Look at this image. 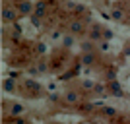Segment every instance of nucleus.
<instances>
[{
    "label": "nucleus",
    "mask_w": 130,
    "mask_h": 124,
    "mask_svg": "<svg viewBox=\"0 0 130 124\" xmlns=\"http://www.w3.org/2000/svg\"><path fill=\"white\" fill-rule=\"evenodd\" d=\"M103 31H105V27L97 25V23H91L89 25V29H87V39H91L93 43H101L103 41Z\"/></svg>",
    "instance_id": "nucleus-1"
},
{
    "label": "nucleus",
    "mask_w": 130,
    "mask_h": 124,
    "mask_svg": "<svg viewBox=\"0 0 130 124\" xmlns=\"http://www.w3.org/2000/svg\"><path fill=\"white\" fill-rule=\"evenodd\" d=\"M18 16H20V14H18V8H14V6L6 4L4 8H2V22H4L6 25H8V23H14Z\"/></svg>",
    "instance_id": "nucleus-2"
},
{
    "label": "nucleus",
    "mask_w": 130,
    "mask_h": 124,
    "mask_svg": "<svg viewBox=\"0 0 130 124\" xmlns=\"http://www.w3.org/2000/svg\"><path fill=\"white\" fill-rule=\"evenodd\" d=\"M33 12H35V4L29 2V0H20L18 2V14L20 16H33Z\"/></svg>",
    "instance_id": "nucleus-3"
},
{
    "label": "nucleus",
    "mask_w": 130,
    "mask_h": 124,
    "mask_svg": "<svg viewBox=\"0 0 130 124\" xmlns=\"http://www.w3.org/2000/svg\"><path fill=\"white\" fill-rule=\"evenodd\" d=\"M4 107H8V114H10L12 118H18V116H22L25 113V107H23L22 103H4Z\"/></svg>",
    "instance_id": "nucleus-4"
},
{
    "label": "nucleus",
    "mask_w": 130,
    "mask_h": 124,
    "mask_svg": "<svg viewBox=\"0 0 130 124\" xmlns=\"http://www.w3.org/2000/svg\"><path fill=\"white\" fill-rule=\"evenodd\" d=\"M84 31H87L86 29V23L82 22V20H72L70 23H68V33H72V35H82Z\"/></svg>",
    "instance_id": "nucleus-5"
},
{
    "label": "nucleus",
    "mask_w": 130,
    "mask_h": 124,
    "mask_svg": "<svg viewBox=\"0 0 130 124\" xmlns=\"http://www.w3.org/2000/svg\"><path fill=\"white\" fill-rule=\"evenodd\" d=\"M62 101L68 103V105H78L80 103V93L74 91V89H68V91L62 93Z\"/></svg>",
    "instance_id": "nucleus-6"
},
{
    "label": "nucleus",
    "mask_w": 130,
    "mask_h": 124,
    "mask_svg": "<svg viewBox=\"0 0 130 124\" xmlns=\"http://www.w3.org/2000/svg\"><path fill=\"white\" fill-rule=\"evenodd\" d=\"M95 60H97V52H95V50H93V52H82L80 54L82 66H91Z\"/></svg>",
    "instance_id": "nucleus-7"
},
{
    "label": "nucleus",
    "mask_w": 130,
    "mask_h": 124,
    "mask_svg": "<svg viewBox=\"0 0 130 124\" xmlns=\"http://www.w3.org/2000/svg\"><path fill=\"white\" fill-rule=\"evenodd\" d=\"M47 12H49V8H47V2H43V0H39V2H35V12H33V16H37L43 20L45 16H47Z\"/></svg>",
    "instance_id": "nucleus-8"
},
{
    "label": "nucleus",
    "mask_w": 130,
    "mask_h": 124,
    "mask_svg": "<svg viewBox=\"0 0 130 124\" xmlns=\"http://www.w3.org/2000/svg\"><path fill=\"white\" fill-rule=\"evenodd\" d=\"M25 87L29 89V95H35V97H39V95H41V85H39L37 81L25 80Z\"/></svg>",
    "instance_id": "nucleus-9"
},
{
    "label": "nucleus",
    "mask_w": 130,
    "mask_h": 124,
    "mask_svg": "<svg viewBox=\"0 0 130 124\" xmlns=\"http://www.w3.org/2000/svg\"><path fill=\"white\" fill-rule=\"evenodd\" d=\"M109 93L115 95V97H122V95H124V93H122V87L119 85V81H117V80L109 81Z\"/></svg>",
    "instance_id": "nucleus-10"
},
{
    "label": "nucleus",
    "mask_w": 130,
    "mask_h": 124,
    "mask_svg": "<svg viewBox=\"0 0 130 124\" xmlns=\"http://www.w3.org/2000/svg\"><path fill=\"white\" fill-rule=\"evenodd\" d=\"M95 47H97V43H93L91 39H86V41H82V43H80V50H82V52H93Z\"/></svg>",
    "instance_id": "nucleus-11"
},
{
    "label": "nucleus",
    "mask_w": 130,
    "mask_h": 124,
    "mask_svg": "<svg viewBox=\"0 0 130 124\" xmlns=\"http://www.w3.org/2000/svg\"><path fill=\"white\" fill-rule=\"evenodd\" d=\"M124 10H122V8H113V10H111V20H115V22H122V20H124Z\"/></svg>",
    "instance_id": "nucleus-12"
},
{
    "label": "nucleus",
    "mask_w": 130,
    "mask_h": 124,
    "mask_svg": "<svg viewBox=\"0 0 130 124\" xmlns=\"http://www.w3.org/2000/svg\"><path fill=\"white\" fill-rule=\"evenodd\" d=\"M2 87H4V91L14 93V91H16V80H12V78H6V80L2 81Z\"/></svg>",
    "instance_id": "nucleus-13"
},
{
    "label": "nucleus",
    "mask_w": 130,
    "mask_h": 124,
    "mask_svg": "<svg viewBox=\"0 0 130 124\" xmlns=\"http://www.w3.org/2000/svg\"><path fill=\"white\" fill-rule=\"evenodd\" d=\"M74 43H76V35H72V33H66L64 37H62V45H64L66 49L74 47Z\"/></svg>",
    "instance_id": "nucleus-14"
},
{
    "label": "nucleus",
    "mask_w": 130,
    "mask_h": 124,
    "mask_svg": "<svg viewBox=\"0 0 130 124\" xmlns=\"http://www.w3.org/2000/svg\"><path fill=\"white\" fill-rule=\"evenodd\" d=\"M107 91H109V85H105V83H95L93 93H97V95H105Z\"/></svg>",
    "instance_id": "nucleus-15"
},
{
    "label": "nucleus",
    "mask_w": 130,
    "mask_h": 124,
    "mask_svg": "<svg viewBox=\"0 0 130 124\" xmlns=\"http://www.w3.org/2000/svg\"><path fill=\"white\" fill-rule=\"evenodd\" d=\"M101 111H103V114H105V116H109V118L117 116V109H115V107H101Z\"/></svg>",
    "instance_id": "nucleus-16"
},
{
    "label": "nucleus",
    "mask_w": 130,
    "mask_h": 124,
    "mask_svg": "<svg viewBox=\"0 0 130 124\" xmlns=\"http://www.w3.org/2000/svg\"><path fill=\"white\" fill-rule=\"evenodd\" d=\"M82 89H86V91H93V89H95V83H93V81H82Z\"/></svg>",
    "instance_id": "nucleus-17"
},
{
    "label": "nucleus",
    "mask_w": 130,
    "mask_h": 124,
    "mask_svg": "<svg viewBox=\"0 0 130 124\" xmlns=\"http://www.w3.org/2000/svg\"><path fill=\"white\" fill-rule=\"evenodd\" d=\"M97 49L101 50V52H107L109 50V41H101V43L97 45Z\"/></svg>",
    "instance_id": "nucleus-18"
},
{
    "label": "nucleus",
    "mask_w": 130,
    "mask_h": 124,
    "mask_svg": "<svg viewBox=\"0 0 130 124\" xmlns=\"http://www.w3.org/2000/svg\"><path fill=\"white\" fill-rule=\"evenodd\" d=\"M29 20H31V23H33L35 27H41V23H43V22H41V17H37V16H31Z\"/></svg>",
    "instance_id": "nucleus-19"
},
{
    "label": "nucleus",
    "mask_w": 130,
    "mask_h": 124,
    "mask_svg": "<svg viewBox=\"0 0 130 124\" xmlns=\"http://www.w3.org/2000/svg\"><path fill=\"white\" fill-rule=\"evenodd\" d=\"M109 39H113V31L105 29V31H103V41H109Z\"/></svg>",
    "instance_id": "nucleus-20"
},
{
    "label": "nucleus",
    "mask_w": 130,
    "mask_h": 124,
    "mask_svg": "<svg viewBox=\"0 0 130 124\" xmlns=\"http://www.w3.org/2000/svg\"><path fill=\"white\" fill-rule=\"evenodd\" d=\"M37 70L39 72H47V62H39V64H37Z\"/></svg>",
    "instance_id": "nucleus-21"
},
{
    "label": "nucleus",
    "mask_w": 130,
    "mask_h": 124,
    "mask_svg": "<svg viewBox=\"0 0 130 124\" xmlns=\"http://www.w3.org/2000/svg\"><path fill=\"white\" fill-rule=\"evenodd\" d=\"M8 78H12V80H18V78H20V72H16V70H12V72H10V76H8Z\"/></svg>",
    "instance_id": "nucleus-22"
},
{
    "label": "nucleus",
    "mask_w": 130,
    "mask_h": 124,
    "mask_svg": "<svg viewBox=\"0 0 130 124\" xmlns=\"http://www.w3.org/2000/svg\"><path fill=\"white\" fill-rule=\"evenodd\" d=\"M49 99H51L53 103H56V101H58V95H56V93H51V95H49Z\"/></svg>",
    "instance_id": "nucleus-23"
},
{
    "label": "nucleus",
    "mask_w": 130,
    "mask_h": 124,
    "mask_svg": "<svg viewBox=\"0 0 130 124\" xmlns=\"http://www.w3.org/2000/svg\"><path fill=\"white\" fill-rule=\"evenodd\" d=\"M126 122H128V124H130V114H128V118H126Z\"/></svg>",
    "instance_id": "nucleus-24"
}]
</instances>
